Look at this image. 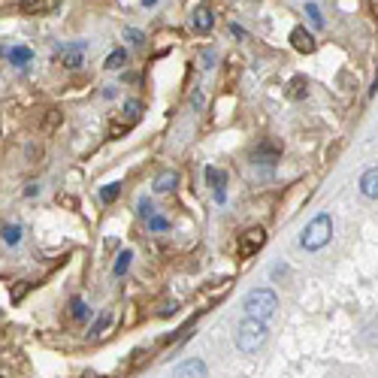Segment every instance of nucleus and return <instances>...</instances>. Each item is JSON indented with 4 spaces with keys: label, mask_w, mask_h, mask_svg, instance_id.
Instances as JSON below:
<instances>
[{
    "label": "nucleus",
    "mask_w": 378,
    "mask_h": 378,
    "mask_svg": "<svg viewBox=\"0 0 378 378\" xmlns=\"http://www.w3.org/2000/svg\"><path fill=\"white\" fill-rule=\"evenodd\" d=\"M275 306H279V297L270 291V288H255L246 293V318H257V321H266L270 315H275Z\"/></svg>",
    "instance_id": "obj_1"
},
{
    "label": "nucleus",
    "mask_w": 378,
    "mask_h": 378,
    "mask_svg": "<svg viewBox=\"0 0 378 378\" xmlns=\"http://www.w3.org/2000/svg\"><path fill=\"white\" fill-rule=\"evenodd\" d=\"M266 336H270V330H266V321L246 318V321L239 324V330H237V348L242 351V354H255V351L266 342Z\"/></svg>",
    "instance_id": "obj_2"
},
{
    "label": "nucleus",
    "mask_w": 378,
    "mask_h": 378,
    "mask_svg": "<svg viewBox=\"0 0 378 378\" xmlns=\"http://www.w3.org/2000/svg\"><path fill=\"white\" fill-rule=\"evenodd\" d=\"M330 233H333V221H330V215H318L309 221V227L302 230V248H309V251H318V248H324L327 242H330Z\"/></svg>",
    "instance_id": "obj_3"
},
{
    "label": "nucleus",
    "mask_w": 378,
    "mask_h": 378,
    "mask_svg": "<svg viewBox=\"0 0 378 378\" xmlns=\"http://www.w3.org/2000/svg\"><path fill=\"white\" fill-rule=\"evenodd\" d=\"M264 246H266V230L264 227H248V230H242L239 239H237V255L242 260H248V257H255Z\"/></svg>",
    "instance_id": "obj_4"
},
{
    "label": "nucleus",
    "mask_w": 378,
    "mask_h": 378,
    "mask_svg": "<svg viewBox=\"0 0 378 378\" xmlns=\"http://www.w3.org/2000/svg\"><path fill=\"white\" fill-rule=\"evenodd\" d=\"M85 43H67L58 49V61H61V67H67V70H79L82 64H85Z\"/></svg>",
    "instance_id": "obj_5"
},
{
    "label": "nucleus",
    "mask_w": 378,
    "mask_h": 378,
    "mask_svg": "<svg viewBox=\"0 0 378 378\" xmlns=\"http://www.w3.org/2000/svg\"><path fill=\"white\" fill-rule=\"evenodd\" d=\"M291 43H293L297 52H315V49H318V40L306 28H293L291 31Z\"/></svg>",
    "instance_id": "obj_6"
},
{
    "label": "nucleus",
    "mask_w": 378,
    "mask_h": 378,
    "mask_svg": "<svg viewBox=\"0 0 378 378\" xmlns=\"http://www.w3.org/2000/svg\"><path fill=\"white\" fill-rule=\"evenodd\" d=\"M282 157V148L275 146V142H260V146L255 148V164H266V166H273L275 161Z\"/></svg>",
    "instance_id": "obj_7"
},
{
    "label": "nucleus",
    "mask_w": 378,
    "mask_h": 378,
    "mask_svg": "<svg viewBox=\"0 0 378 378\" xmlns=\"http://www.w3.org/2000/svg\"><path fill=\"white\" fill-rule=\"evenodd\" d=\"M58 6V0H19V10L24 15H46Z\"/></svg>",
    "instance_id": "obj_8"
},
{
    "label": "nucleus",
    "mask_w": 378,
    "mask_h": 378,
    "mask_svg": "<svg viewBox=\"0 0 378 378\" xmlns=\"http://www.w3.org/2000/svg\"><path fill=\"white\" fill-rule=\"evenodd\" d=\"M360 191H363V197L378 200V166H369V170L360 175Z\"/></svg>",
    "instance_id": "obj_9"
},
{
    "label": "nucleus",
    "mask_w": 378,
    "mask_h": 378,
    "mask_svg": "<svg viewBox=\"0 0 378 378\" xmlns=\"http://www.w3.org/2000/svg\"><path fill=\"white\" fill-rule=\"evenodd\" d=\"M206 184L215 188V197L224 200V184H227V173L218 170V166H206Z\"/></svg>",
    "instance_id": "obj_10"
},
{
    "label": "nucleus",
    "mask_w": 378,
    "mask_h": 378,
    "mask_svg": "<svg viewBox=\"0 0 378 378\" xmlns=\"http://www.w3.org/2000/svg\"><path fill=\"white\" fill-rule=\"evenodd\" d=\"M191 24H194L197 33H209V31L215 28V15H212V10H209V6H200V10L194 12V19H191Z\"/></svg>",
    "instance_id": "obj_11"
},
{
    "label": "nucleus",
    "mask_w": 378,
    "mask_h": 378,
    "mask_svg": "<svg viewBox=\"0 0 378 378\" xmlns=\"http://www.w3.org/2000/svg\"><path fill=\"white\" fill-rule=\"evenodd\" d=\"M175 378H206V363L203 360H184V363L175 369Z\"/></svg>",
    "instance_id": "obj_12"
},
{
    "label": "nucleus",
    "mask_w": 378,
    "mask_h": 378,
    "mask_svg": "<svg viewBox=\"0 0 378 378\" xmlns=\"http://www.w3.org/2000/svg\"><path fill=\"white\" fill-rule=\"evenodd\" d=\"M175 184H179V173L164 170V173H157V179H155V191L157 194H166V191H173Z\"/></svg>",
    "instance_id": "obj_13"
},
{
    "label": "nucleus",
    "mask_w": 378,
    "mask_h": 378,
    "mask_svg": "<svg viewBox=\"0 0 378 378\" xmlns=\"http://www.w3.org/2000/svg\"><path fill=\"white\" fill-rule=\"evenodd\" d=\"M33 61V52L28 46H12L10 49V64H15V67H28Z\"/></svg>",
    "instance_id": "obj_14"
},
{
    "label": "nucleus",
    "mask_w": 378,
    "mask_h": 378,
    "mask_svg": "<svg viewBox=\"0 0 378 378\" xmlns=\"http://www.w3.org/2000/svg\"><path fill=\"white\" fill-rule=\"evenodd\" d=\"M124 64H128V52H124V49H112V52L106 55V61H103L106 70H121Z\"/></svg>",
    "instance_id": "obj_15"
},
{
    "label": "nucleus",
    "mask_w": 378,
    "mask_h": 378,
    "mask_svg": "<svg viewBox=\"0 0 378 378\" xmlns=\"http://www.w3.org/2000/svg\"><path fill=\"white\" fill-rule=\"evenodd\" d=\"M112 324H115V315H112V312H103V315H100L97 321H94V327H91V336H94V339H100L103 333H109V327H112Z\"/></svg>",
    "instance_id": "obj_16"
},
{
    "label": "nucleus",
    "mask_w": 378,
    "mask_h": 378,
    "mask_svg": "<svg viewBox=\"0 0 378 378\" xmlns=\"http://www.w3.org/2000/svg\"><path fill=\"white\" fill-rule=\"evenodd\" d=\"M70 318H73V321H85V318H88V306H85V300H82V297L70 300Z\"/></svg>",
    "instance_id": "obj_17"
},
{
    "label": "nucleus",
    "mask_w": 378,
    "mask_h": 378,
    "mask_svg": "<svg viewBox=\"0 0 378 378\" xmlns=\"http://www.w3.org/2000/svg\"><path fill=\"white\" fill-rule=\"evenodd\" d=\"M3 242H6V246H19V242H22V227L19 224H6L3 227Z\"/></svg>",
    "instance_id": "obj_18"
},
{
    "label": "nucleus",
    "mask_w": 378,
    "mask_h": 378,
    "mask_svg": "<svg viewBox=\"0 0 378 378\" xmlns=\"http://www.w3.org/2000/svg\"><path fill=\"white\" fill-rule=\"evenodd\" d=\"M146 224H148V230H151V233H166V230H170V221H166L164 215H151Z\"/></svg>",
    "instance_id": "obj_19"
},
{
    "label": "nucleus",
    "mask_w": 378,
    "mask_h": 378,
    "mask_svg": "<svg viewBox=\"0 0 378 378\" xmlns=\"http://www.w3.org/2000/svg\"><path fill=\"white\" fill-rule=\"evenodd\" d=\"M306 79H302V76H293V79H291V91H288V94L293 97V100H300L302 94H306Z\"/></svg>",
    "instance_id": "obj_20"
},
{
    "label": "nucleus",
    "mask_w": 378,
    "mask_h": 378,
    "mask_svg": "<svg viewBox=\"0 0 378 378\" xmlns=\"http://www.w3.org/2000/svg\"><path fill=\"white\" fill-rule=\"evenodd\" d=\"M119 194H121V184L112 182V184H106V188L100 191V200H103V203H112V200L119 197Z\"/></svg>",
    "instance_id": "obj_21"
},
{
    "label": "nucleus",
    "mask_w": 378,
    "mask_h": 378,
    "mask_svg": "<svg viewBox=\"0 0 378 378\" xmlns=\"http://www.w3.org/2000/svg\"><path fill=\"white\" fill-rule=\"evenodd\" d=\"M130 251H121V255H119V260H115V266H112V273L115 275H124V273H128V266H130Z\"/></svg>",
    "instance_id": "obj_22"
},
{
    "label": "nucleus",
    "mask_w": 378,
    "mask_h": 378,
    "mask_svg": "<svg viewBox=\"0 0 378 378\" xmlns=\"http://www.w3.org/2000/svg\"><path fill=\"white\" fill-rule=\"evenodd\" d=\"M124 115H128V121H137L139 115H142V103H139V100H128V103H124Z\"/></svg>",
    "instance_id": "obj_23"
},
{
    "label": "nucleus",
    "mask_w": 378,
    "mask_h": 378,
    "mask_svg": "<svg viewBox=\"0 0 378 378\" xmlns=\"http://www.w3.org/2000/svg\"><path fill=\"white\" fill-rule=\"evenodd\" d=\"M306 15H309V19H312L315 28H321V24H324V15H321V10H318L315 3H306Z\"/></svg>",
    "instance_id": "obj_24"
},
{
    "label": "nucleus",
    "mask_w": 378,
    "mask_h": 378,
    "mask_svg": "<svg viewBox=\"0 0 378 378\" xmlns=\"http://www.w3.org/2000/svg\"><path fill=\"white\" fill-rule=\"evenodd\" d=\"M128 40H130V43H137V46H142V40H146V37H142V31H128Z\"/></svg>",
    "instance_id": "obj_25"
},
{
    "label": "nucleus",
    "mask_w": 378,
    "mask_h": 378,
    "mask_svg": "<svg viewBox=\"0 0 378 378\" xmlns=\"http://www.w3.org/2000/svg\"><path fill=\"white\" fill-rule=\"evenodd\" d=\"M139 215L146 218V221L151 218V203H148V200H139Z\"/></svg>",
    "instance_id": "obj_26"
},
{
    "label": "nucleus",
    "mask_w": 378,
    "mask_h": 378,
    "mask_svg": "<svg viewBox=\"0 0 378 378\" xmlns=\"http://www.w3.org/2000/svg\"><path fill=\"white\" fill-rule=\"evenodd\" d=\"M157 3V0H142V6H155Z\"/></svg>",
    "instance_id": "obj_27"
},
{
    "label": "nucleus",
    "mask_w": 378,
    "mask_h": 378,
    "mask_svg": "<svg viewBox=\"0 0 378 378\" xmlns=\"http://www.w3.org/2000/svg\"><path fill=\"white\" fill-rule=\"evenodd\" d=\"M372 12L378 15V0H372Z\"/></svg>",
    "instance_id": "obj_28"
}]
</instances>
